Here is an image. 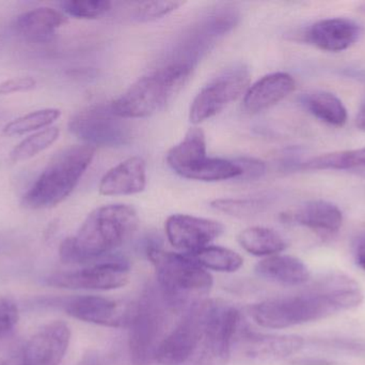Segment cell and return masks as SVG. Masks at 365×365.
Instances as JSON below:
<instances>
[{
  "label": "cell",
  "mask_w": 365,
  "mask_h": 365,
  "mask_svg": "<svg viewBox=\"0 0 365 365\" xmlns=\"http://www.w3.org/2000/svg\"><path fill=\"white\" fill-rule=\"evenodd\" d=\"M68 130L92 147H122L132 141V126L113 113L110 104L92 105L75 114Z\"/></svg>",
  "instance_id": "9"
},
{
  "label": "cell",
  "mask_w": 365,
  "mask_h": 365,
  "mask_svg": "<svg viewBox=\"0 0 365 365\" xmlns=\"http://www.w3.org/2000/svg\"><path fill=\"white\" fill-rule=\"evenodd\" d=\"M206 270L232 274L244 265V259L235 251L222 246H208L188 254Z\"/></svg>",
  "instance_id": "26"
},
{
  "label": "cell",
  "mask_w": 365,
  "mask_h": 365,
  "mask_svg": "<svg viewBox=\"0 0 365 365\" xmlns=\"http://www.w3.org/2000/svg\"><path fill=\"white\" fill-rule=\"evenodd\" d=\"M361 34V26L345 17L321 19L307 30V42L325 51H343L355 44Z\"/></svg>",
  "instance_id": "17"
},
{
  "label": "cell",
  "mask_w": 365,
  "mask_h": 365,
  "mask_svg": "<svg viewBox=\"0 0 365 365\" xmlns=\"http://www.w3.org/2000/svg\"><path fill=\"white\" fill-rule=\"evenodd\" d=\"M240 246L255 256H272L283 252L287 242L278 231L268 227L252 226L240 231L238 235Z\"/></svg>",
  "instance_id": "25"
},
{
  "label": "cell",
  "mask_w": 365,
  "mask_h": 365,
  "mask_svg": "<svg viewBox=\"0 0 365 365\" xmlns=\"http://www.w3.org/2000/svg\"><path fill=\"white\" fill-rule=\"evenodd\" d=\"M235 342L240 345L246 357L259 361L289 357L297 354L304 345L302 336L253 334L245 328L242 329V326L236 334Z\"/></svg>",
  "instance_id": "16"
},
{
  "label": "cell",
  "mask_w": 365,
  "mask_h": 365,
  "mask_svg": "<svg viewBox=\"0 0 365 365\" xmlns=\"http://www.w3.org/2000/svg\"><path fill=\"white\" fill-rule=\"evenodd\" d=\"M212 300H201L185 310L179 323L160 345L156 362L162 365H184L197 349L205 328Z\"/></svg>",
  "instance_id": "11"
},
{
  "label": "cell",
  "mask_w": 365,
  "mask_h": 365,
  "mask_svg": "<svg viewBox=\"0 0 365 365\" xmlns=\"http://www.w3.org/2000/svg\"><path fill=\"white\" fill-rule=\"evenodd\" d=\"M94 156L96 148L86 144L60 150L24 195L23 205L29 209H47L66 201L89 169Z\"/></svg>",
  "instance_id": "4"
},
{
  "label": "cell",
  "mask_w": 365,
  "mask_h": 365,
  "mask_svg": "<svg viewBox=\"0 0 365 365\" xmlns=\"http://www.w3.org/2000/svg\"><path fill=\"white\" fill-rule=\"evenodd\" d=\"M19 321V308L9 298H0V339L10 334Z\"/></svg>",
  "instance_id": "32"
},
{
  "label": "cell",
  "mask_w": 365,
  "mask_h": 365,
  "mask_svg": "<svg viewBox=\"0 0 365 365\" xmlns=\"http://www.w3.org/2000/svg\"><path fill=\"white\" fill-rule=\"evenodd\" d=\"M60 130L57 126H49L38 131L17 144L10 154V160L14 163L24 162L48 149L59 139Z\"/></svg>",
  "instance_id": "27"
},
{
  "label": "cell",
  "mask_w": 365,
  "mask_h": 365,
  "mask_svg": "<svg viewBox=\"0 0 365 365\" xmlns=\"http://www.w3.org/2000/svg\"><path fill=\"white\" fill-rule=\"evenodd\" d=\"M240 321L235 308L212 300L203 334L184 365H227Z\"/></svg>",
  "instance_id": "8"
},
{
  "label": "cell",
  "mask_w": 365,
  "mask_h": 365,
  "mask_svg": "<svg viewBox=\"0 0 365 365\" xmlns=\"http://www.w3.org/2000/svg\"><path fill=\"white\" fill-rule=\"evenodd\" d=\"M130 266L123 259H107L75 271L60 272L47 279V284L59 289L113 291L130 281Z\"/></svg>",
  "instance_id": "12"
},
{
  "label": "cell",
  "mask_w": 365,
  "mask_h": 365,
  "mask_svg": "<svg viewBox=\"0 0 365 365\" xmlns=\"http://www.w3.org/2000/svg\"><path fill=\"white\" fill-rule=\"evenodd\" d=\"M281 221L299 225L324 235L338 233L344 222L342 210L330 201L317 199L281 214Z\"/></svg>",
  "instance_id": "18"
},
{
  "label": "cell",
  "mask_w": 365,
  "mask_h": 365,
  "mask_svg": "<svg viewBox=\"0 0 365 365\" xmlns=\"http://www.w3.org/2000/svg\"><path fill=\"white\" fill-rule=\"evenodd\" d=\"M138 214L132 206L105 205L86 218L76 235L60 246L63 263L83 264L104 259L125 244L136 231Z\"/></svg>",
  "instance_id": "2"
},
{
  "label": "cell",
  "mask_w": 365,
  "mask_h": 365,
  "mask_svg": "<svg viewBox=\"0 0 365 365\" xmlns=\"http://www.w3.org/2000/svg\"><path fill=\"white\" fill-rule=\"evenodd\" d=\"M170 169L182 178L197 181H222L240 178V166L235 161L206 156V139L200 128L189 129L184 139L167 154Z\"/></svg>",
  "instance_id": "7"
},
{
  "label": "cell",
  "mask_w": 365,
  "mask_h": 365,
  "mask_svg": "<svg viewBox=\"0 0 365 365\" xmlns=\"http://www.w3.org/2000/svg\"><path fill=\"white\" fill-rule=\"evenodd\" d=\"M0 365H23L21 354L17 356H13V357L9 358V359L4 360V361H2Z\"/></svg>",
  "instance_id": "38"
},
{
  "label": "cell",
  "mask_w": 365,
  "mask_h": 365,
  "mask_svg": "<svg viewBox=\"0 0 365 365\" xmlns=\"http://www.w3.org/2000/svg\"><path fill=\"white\" fill-rule=\"evenodd\" d=\"M297 169L304 171H344L365 177V147L314 156L306 162L299 163Z\"/></svg>",
  "instance_id": "23"
},
{
  "label": "cell",
  "mask_w": 365,
  "mask_h": 365,
  "mask_svg": "<svg viewBox=\"0 0 365 365\" xmlns=\"http://www.w3.org/2000/svg\"><path fill=\"white\" fill-rule=\"evenodd\" d=\"M193 66L168 62L155 72L139 79L110 104L115 115L136 119L153 115L166 106L192 73Z\"/></svg>",
  "instance_id": "6"
},
{
  "label": "cell",
  "mask_w": 365,
  "mask_h": 365,
  "mask_svg": "<svg viewBox=\"0 0 365 365\" xmlns=\"http://www.w3.org/2000/svg\"><path fill=\"white\" fill-rule=\"evenodd\" d=\"M240 166L242 175L240 178L245 180H257L265 174L266 165L262 161L253 158H240L234 160Z\"/></svg>",
  "instance_id": "33"
},
{
  "label": "cell",
  "mask_w": 365,
  "mask_h": 365,
  "mask_svg": "<svg viewBox=\"0 0 365 365\" xmlns=\"http://www.w3.org/2000/svg\"><path fill=\"white\" fill-rule=\"evenodd\" d=\"M36 81L34 77L21 76L13 77L6 79L0 84V94H17V92H27L34 89Z\"/></svg>",
  "instance_id": "34"
},
{
  "label": "cell",
  "mask_w": 365,
  "mask_h": 365,
  "mask_svg": "<svg viewBox=\"0 0 365 365\" xmlns=\"http://www.w3.org/2000/svg\"><path fill=\"white\" fill-rule=\"evenodd\" d=\"M268 204L265 199H218L210 203V207L235 218H251L263 212Z\"/></svg>",
  "instance_id": "29"
},
{
  "label": "cell",
  "mask_w": 365,
  "mask_h": 365,
  "mask_svg": "<svg viewBox=\"0 0 365 365\" xmlns=\"http://www.w3.org/2000/svg\"><path fill=\"white\" fill-rule=\"evenodd\" d=\"M106 0H71L62 4L64 12L75 19H93L106 14L111 9Z\"/></svg>",
  "instance_id": "30"
},
{
  "label": "cell",
  "mask_w": 365,
  "mask_h": 365,
  "mask_svg": "<svg viewBox=\"0 0 365 365\" xmlns=\"http://www.w3.org/2000/svg\"><path fill=\"white\" fill-rule=\"evenodd\" d=\"M364 300V293L355 281L336 276L313 291L253 304L249 308V314L261 327L284 329L358 308Z\"/></svg>",
  "instance_id": "1"
},
{
  "label": "cell",
  "mask_w": 365,
  "mask_h": 365,
  "mask_svg": "<svg viewBox=\"0 0 365 365\" xmlns=\"http://www.w3.org/2000/svg\"><path fill=\"white\" fill-rule=\"evenodd\" d=\"M353 255L356 265L365 271V229L359 231L354 239Z\"/></svg>",
  "instance_id": "35"
},
{
  "label": "cell",
  "mask_w": 365,
  "mask_h": 365,
  "mask_svg": "<svg viewBox=\"0 0 365 365\" xmlns=\"http://www.w3.org/2000/svg\"><path fill=\"white\" fill-rule=\"evenodd\" d=\"M167 238L175 248L185 254L197 252L220 237L225 226L210 219L188 214H173L165 224Z\"/></svg>",
  "instance_id": "14"
},
{
  "label": "cell",
  "mask_w": 365,
  "mask_h": 365,
  "mask_svg": "<svg viewBox=\"0 0 365 365\" xmlns=\"http://www.w3.org/2000/svg\"><path fill=\"white\" fill-rule=\"evenodd\" d=\"M147 186V165L140 156L126 159L109 169L101 179L98 190L105 196H123L143 192Z\"/></svg>",
  "instance_id": "19"
},
{
  "label": "cell",
  "mask_w": 365,
  "mask_h": 365,
  "mask_svg": "<svg viewBox=\"0 0 365 365\" xmlns=\"http://www.w3.org/2000/svg\"><path fill=\"white\" fill-rule=\"evenodd\" d=\"M66 23V17L48 6L32 9L15 19L14 27L19 36L30 42L45 43L51 40L56 30Z\"/></svg>",
  "instance_id": "21"
},
{
  "label": "cell",
  "mask_w": 365,
  "mask_h": 365,
  "mask_svg": "<svg viewBox=\"0 0 365 365\" xmlns=\"http://www.w3.org/2000/svg\"><path fill=\"white\" fill-rule=\"evenodd\" d=\"M296 365H331L332 362L324 359H315V358H302L294 361Z\"/></svg>",
  "instance_id": "36"
},
{
  "label": "cell",
  "mask_w": 365,
  "mask_h": 365,
  "mask_svg": "<svg viewBox=\"0 0 365 365\" xmlns=\"http://www.w3.org/2000/svg\"><path fill=\"white\" fill-rule=\"evenodd\" d=\"M182 1H143L137 4L134 16L138 21H152L162 19L182 6Z\"/></svg>",
  "instance_id": "31"
},
{
  "label": "cell",
  "mask_w": 365,
  "mask_h": 365,
  "mask_svg": "<svg viewBox=\"0 0 365 365\" xmlns=\"http://www.w3.org/2000/svg\"><path fill=\"white\" fill-rule=\"evenodd\" d=\"M250 72L244 64H234L212 77L193 99L189 119L199 124L227 109L247 91Z\"/></svg>",
  "instance_id": "10"
},
{
  "label": "cell",
  "mask_w": 365,
  "mask_h": 365,
  "mask_svg": "<svg viewBox=\"0 0 365 365\" xmlns=\"http://www.w3.org/2000/svg\"><path fill=\"white\" fill-rule=\"evenodd\" d=\"M71 336V328L64 321L47 324L24 347L23 365H59L70 346Z\"/></svg>",
  "instance_id": "15"
},
{
  "label": "cell",
  "mask_w": 365,
  "mask_h": 365,
  "mask_svg": "<svg viewBox=\"0 0 365 365\" xmlns=\"http://www.w3.org/2000/svg\"><path fill=\"white\" fill-rule=\"evenodd\" d=\"M356 124H357V128L359 130L364 131L365 132V103L364 106L360 109L359 113H358Z\"/></svg>",
  "instance_id": "37"
},
{
  "label": "cell",
  "mask_w": 365,
  "mask_h": 365,
  "mask_svg": "<svg viewBox=\"0 0 365 365\" xmlns=\"http://www.w3.org/2000/svg\"><path fill=\"white\" fill-rule=\"evenodd\" d=\"M61 116V111L57 109H43L26 114L9 122L4 128V134L6 136H19L34 131L44 130L57 121Z\"/></svg>",
  "instance_id": "28"
},
{
  "label": "cell",
  "mask_w": 365,
  "mask_h": 365,
  "mask_svg": "<svg viewBox=\"0 0 365 365\" xmlns=\"http://www.w3.org/2000/svg\"><path fill=\"white\" fill-rule=\"evenodd\" d=\"M364 10L365 11V4H364Z\"/></svg>",
  "instance_id": "39"
},
{
  "label": "cell",
  "mask_w": 365,
  "mask_h": 365,
  "mask_svg": "<svg viewBox=\"0 0 365 365\" xmlns=\"http://www.w3.org/2000/svg\"><path fill=\"white\" fill-rule=\"evenodd\" d=\"M148 259L153 265L158 286L175 312L201 301L212 287V276L188 254L149 246Z\"/></svg>",
  "instance_id": "3"
},
{
  "label": "cell",
  "mask_w": 365,
  "mask_h": 365,
  "mask_svg": "<svg viewBox=\"0 0 365 365\" xmlns=\"http://www.w3.org/2000/svg\"><path fill=\"white\" fill-rule=\"evenodd\" d=\"M66 314L83 323L108 328H125L130 325L135 304L100 296H78L63 304Z\"/></svg>",
  "instance_id": "13"
},
{
  "label": "cell",
  "mask_w": 365,
  "mask_h": 365,
  "mask_svg": "<svg viewBox=\"0 0 365 365\" xmlns=\"http://www.w3.org/2000/svg\"><path fill=\"white\" fill-rule=\"evenodd\" d=\"M304 109L322 122L332 126H344L349 119L346 107L342 101L331 92L317 90L309 92L302 98Z\"/></svg>",
  "instance_id": "24"
},
{
  "label": "cell",
  "mask_w": 365,
  "mask_h": 365,
  "mask_svg": "<svg viewBox=\"0 0 365 365\" xmlns=\"http://www.w3.org/2000/svg\"><path fill=\"white\" fill-rule=\"evenodd\" d=\"M257 276L270 282L298 286L310 280V270L304 261L289 255H272L255 266Z\"/></svg>",
  "instance_id": "22"
},
{
  "label": "cell",
  "mask_w": 365,
  "mask_h": 365,
  "mask_svg": "<svg viewBox=\"0 0 365 365\" xmlns=\"http://www.w3.org/2000/svg\"><path fill=\"white\" fill-rule=\"evenodd\" d=\"M175 311L158 289L149 283L135 304L128 334V351L132 365L156 362L160 345L168 336L170 315Z\"/></svg>",
  "instance_id": "5"
},
{
  "label": "cell",
  "mask_w": 365,
  "mask_h": 365,
  "mask_svg": "<svg viewBox=\"0 0 365 365\" xmlns=\"http://www.w3.org/2000/svg\"><path fill=\"white\" fill-rule=\"evenodd\" d=\"M295 88V79L289 73H270L255 81L245 92L244 109L249 114L265 111L284 100Z\"/></svg>",
  "instance_id": "20"
}]
</instances>
